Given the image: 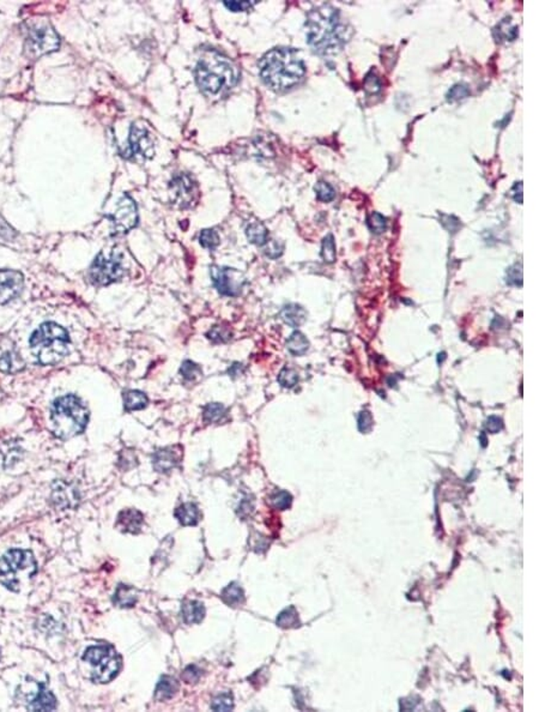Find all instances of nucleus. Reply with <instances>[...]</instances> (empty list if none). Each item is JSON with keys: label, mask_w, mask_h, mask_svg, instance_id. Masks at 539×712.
<instances>
[{"label": "nucleus", "mask_w": 539, "mask_h": 712, "mask_svg": "<svg viewBox=\"0 0 539 712\" xmlns=\"http://www.w3.org/2000/svg\"><path fill=\"white\" fill-rule=\"evenodd\" d=\"M306 29L309 46L322 55L338 53L349 37V30L340 19V11L331 5L313 9L307 16Z\"/></svg>", "instance_id": "nucleus-1"}, {"label": "nucleus", "mask_w": 539, "mask_h": 712, "mask_svg": "<svg viewBox=\"0 0 539 712\" xmlns=\"http://www.w3.org/2000/svg\"><path fill=\"white\" fill-rule=\"evenodd\" d=\"M259 73L272 90L286 91L302 81L306 66L296 50L280 47L268 50L260 59Z\"/></svg>", "instance_id": "nucleus-2"}, {"label": "nucleus", "mask_w": 539, "mask_h": 712, "mask_svg": "<svg viewBox=\"0 0 539 712\" xmlns=\"http://www.w3.org/2000/svg\"><path fill=\"white\" fill-rule=\"evenodd\" d=\"M240 78V71L229 58L219 52L206 50L195 66V81L200 90L210 97L231 90Z\"/></svg>", "instance_id": "nucleus-3"}, {"label": "nucleus", "mask_w": 539, "mask_h": 712, "mask_svg": "<svg viewBox=\"0 0 539 712\" xmlns=\"http://www.w3.org/2000/svg\"><path fill=\"white\" fill-rule=\"evenodd\" d=\"M70 337L55 323H45L30 337V349L41 365H55L68 354Z\"/></svg>", "instance_id": "nucleus-4"}, {"label": "nucleus", "mask_w": 539, "mask_h": 712, "mask_svg": "<svg viewBox=\"0 0 539 712\" xmlns=\"http://www.w3.org/2000/svg\"><path fill=\"white\" fill-rule=\"evenodd\" d=\"M89 412L77 396H63L52 405V422L55 436L70 439L86 430Z\"/></svg>", "instance_id": "nucleus-5"}, {"label": "nucleus", "mask_w": 539, "mask_h": 712, "mask_svg": "<svg viewBox=\"0 0 539 712\" xmlns=\"http://www.w3.org/2000/svg\"><path fill=\"white\" fill-rule=\"evenodd\" d=\"M37 572V560L29 550L11 549L0 558V583L11 591H19Z\"/></svg>", "instance_id": "nucleus-6"}, {"label": "nucleus", "mask_w": 539, "mask_h": 712, "mask_svg": "<svg viewBox=\"0 0 539 712\" xmlns=\"http://www.w3.org/2000/svg\"><path fill=\"white\" fill-rule=\"evenodd\" d=\"M82 658L91 667V680L99 684L113 680L121 668V657L110 645L90 646Z\"/></svg>", "instance_id": "nucleus-7"}, {"label": "nucleus", "mask_w": 539, "mask_h": 712, "mask_svg": "<svg viewBox=\"0 0 539 712\" xmlns=\"http://www.w3.org/2000/svg\"><path fill=\"white\" fill-rule=\"evenodd\" d=\"M125 269L123 264V254L117 251L110 253L101 252L91 264L89 277L96 286H108L124 276Z\"/></svg>", "instance_id": "nucleus-8"}, {"label": "nucleus", "mask_w": 539, "mask_h": 712, "mask_svg": "<svg viewBox=\"0 0 539 712\" xmlns=\"http://www.w3.org/2000/svg\"><path fill=\"white\" fill-rule=\"evenodd\" d=\"M59 46V37L50 23L37 21L29 24L26 48L32 57L52 53L58 50Z\"/></svg>", "instance_id": "nucleus-9"}, {"label": "nucleus", "mask_w": 539, "mask_h": 712, "mask_svg": "<svg viewBox=\"0 0 539 712\" xmlns=\"http://www.w3.org/2000/svg\"><path fill=\"white\" fill-rule=\"evenodd\" d=\"M155 155V142L146 127L133 124L128 138V148L124 153L127 159L146 161Z\"/></svg>", "instance_id": "nucleus-10"}, {"label": "nucleus", "mask_w": 539, "mask_h": 712, "mask_svg": "<svg viewBox=\"0 0 539 712\" xmlns=\"http://www.w3.org/2000/svg\"><path fill=\"white\" fill-rule=\"evenodd\" d=\"M113 226L114 233L125 234L138 223V211L135 200L130 195H124L117 203L115 211L108 215Z\"/></svg>", "instance_id": "nucleus-11"}, {"label": "nucleus", "mask_w": 539, "mask_h": 712, "mask_svg": "<svg viewBox=\"0 0 539 712\" xmlns=\"http://www.w3.org/2000/svg\"><path fill=\"white\" fill-rule=\"evenodd\" d=\"M210 270L213 285L221 294L227 296H237L241 294L246 283L244 273L235 269L221 267H211Z\"/></svg>", "instance_id": "nucleus-12"}, {"label": "nucleus", "mask_w": 539, "mask_h": 712, "mask_svg": "<svg viewBox=\"0 0 539 712\" xmlns=\"http://www.w3.org/2000/svg\"><path fill=\"white\" fill-rule=\"evenodd\" d=\"M170 195L175 204L182 208H190L197 203L199 191L193 179L187 174H180L170 182Z\"/></svg>", "instance_id": "nucleus-13"}, {"label": "nucleus", "mask_w": 539, "mask_h": 712, "mask_svg": "<svg viewBox=\"0 0 539 712\" xmlns=\"http://www.w3.org/2000/svg\"><path fill=\"white\" fill-rule=\"evenodd\" d=\"M24 286L23 275L14 270H0V305L17 298Z\"/></svg>", "instance_id": "nucleus-14"}, {"label": "nucleus", "mask_w": 539, "mask_h": 712, "mask_svg": "<svg viewBox=\"0 0 539 712\" xmlns=\"http://www.w3.org/2000/svg\"><path fill=\"white\" fill-rule=\"evenodd\" d=\"M144 523V516L137 510H124L119 513L117 526L124 532H131L137 534L141 529Z\"/></svg>", "instance_id": "nucleus-15"}, {"label": "nucleus", "mask_w": 539, "mask_h": 712, "mask_svg": "<svg viewBox=\"0 0 539 712\" xmlns=\"http://www.w3.org/2000/svg\"><path fill=\"white\" fill-rule=\"evenodd\" d=\"M52 499L57 503V506L63 508H71L75 503H78L77 490L72 488L71 485H66L63 482H59L55 485L53 490Z\"/></svg>", "instance_id": "nucleus-16"}, {"label": "nucleus", "mask_w": 539, "mask_h": 712, "mask_svg": "<svg viewBox=\"0 0 539 712\" xmlns=\"http://www.w3.org/2000/svg\"><path fill=\"white\" fill-rule=\"evenodd\" d=\"M57 708V700L50 691L43 684L39 685L37 697L32 699L30 705H28L29 710L32 711H50Z\"/></svg>", "instance_id": "nucleus-17"}, {"label": "nucleus", "mask_w": 539, "mask_h": 712, "mask_svg": "<svg viewBox=\"0 0 539 712\" xmlns=\"http://www.w3.org/2000/svg\"><path fill=\"white\" fill-rule=\"evenodd\" d=\"M179 459H180V457H179V454L174 450H159L154 454L153 465H154L156 472H168L177 467Z\"/></svg>", "instance_id": "nucleus-18"}, {"label": "nucleus", "mask_w": 539, "mask_h": 712, "mask_svg": "<svg viewBox=\"0 0 539 712\" xmlns=\"http://www.w3.org/2000/svg\"><path fill=\"white\" fill-rule=\"evenodd\" d=\"M24 368V361L14 348L4 350L0 353V371L4 373L19 372Z\"/></svg>", "instance_id": "nucleus-19"}, {"label": "nucleus", "mask_w": 539, "mask_h": 712, "mask_svg": "<svg viewBox=\"0 0 539 712\" xmlns=\"http://www.w3.org/2000/svg\"><path fill=\"white\" fill-rule=\"evenodd\" d=\"M281 317L291 327H299L306 322L307 312L300 305H286L282 309Z\"/></svg>", "instance_id": "nucleus-20"}, {"label": "nucleus", "mask_w": 539, "mask_h": 712, "mask_svg": "<svg viewBox=\"0 0 539 712\" xmlns=\"http://www.w3.org/2000/svg\"><path fill=\"white\" fill-rule=\"evenodd\" d=\"M182 615L184 617V622L188 625L199 624L205 615L204 606L198 601L185 602L182 608Z\"/></svg>", "instance_id": "nucleus-21"}, {"label": "nucleus", "mask_w": 539, "mask_h": 712, "mask_svg": "<svg viewBox=\"0 0 539 712\" xmlns=\"http://www.w3.org/2000/svg\"><path fill=\"white\" fill-rule=\"evenodd\" d=\"M175 517L182 526H195L199 522L200 513L195 503H182L175 511Z\"/></svg>", "instance_id": "nucleus-22"}, {"label": "nucleus", "mask_w": 539, "mask_h": 712, "mask_svg": "<svg viewBox=\"0 0 539 712\" xmlns=\"http://www.w3.org/2000/svg\"><path fill=\"white\" fill-rule=\"evenodd\" d=\"M137 599H138V596H137L136 590L131 586L120 584L115 591L113 601L114 604L119 607L130 608L137 604Z\"/></svg>", "instance_id": "nucleus-23"}, {"label": "nucleus", "mask_w": 539, "mask_h": 712, "mask_svg": "<svg viewBox=\"0 0 539 712\" xmlns=\"http://www.w3.org/2000/svg\"><path fill=\"white\" fill-rule=\"evenodd\" d=\"M177 689H179V686H177V681L169 676H164L156 686L155 698L157 699L159 702L168 700V699L173 698V695L177 693Z\"/></svg>", "instance_id": "nucleus-24"}, {"label": "nucleus", "mask_w": 539, "mask_h": 712, "mask_svg": "<svg viewBox=\"0 0 539 712\" xmlns=\"http://www.w3.org/2000/svg\"><path fill=\"white\" fill-rule=\"evenodd\" d=\"M246 235L254 245L263 246L268 241V231L262 222L249 223L246 227Z\"/></svg>", "instance_id": "nucleus-25"}, {"label": "nucleus", "mask_w": 539, "mask_h": 712, "mask_svg": "<svg viewBox=\"0 0 539 712\" xmlns=\"http://www.w3.org/2000/svg\"><path fill=\"white\" fill-rule=\"evenodd\" d=\"M286 348L291 354L300 356L307 353L309 348V342L307 337L300 331H295L291 334V337L286 340Z\"/></svg>", "instance_id": "nucleus-26"}, {"label": "nucleus", "mask_w": 539, "mask_h": 712, "mask_svg": "<svg viewBox=\"0 0 539 712\" xmlns=\"http://www.w3.org/2000/svg\"><path fill=\"white\" fill-rule=\"evenodd\" d=\"M494 35L496 41H514L519 35V28L504 19L495 28Z\"/></svg>", "instance_id": "nucleus-27"}, {"label": "nucleus", "mask_w": 539, "mask_h": 712, "mask_svg": "<svg viewBox=\"0 0 539 712\" xmlns=\"http://www.w3.org/2000/svg\"><path fill=\"white\" fill-rule=\"evenodd\" d=\"M124 403H125V409L128 412L139 410V409L146 408V404H148V397L141 391H127L126 394L124 395Z\"/></svg>", "instance_id": "nucleus-28"}, {"label": "nucleus", "mask_w": 539, "mask_h": 712, "mask_svg": "<svg viewBox=\"0 0 539 712\" xmlns=\"http://www.w3.org/2000/svg\"><path fill=\"white\" fill-rule=\"evenodd\" d=\"M222 599L228 606H240L245 601V594L241 586L236 583H231L222 591Z\"/></svg>", "instance_id": "nucleus-29"}, {"label": "nucleus", "mask_w": 539, "mask_h": 712, "mask_svg": "<svg viewBox=\"0 0 539 712\" xmlns=\"http://www.w3.org/2000/svg\"><path fill=\"white\" fill-rule=\"evenodd\" d=\"M277 625L283 628H291V627L299 626V614L294 607H289L284 609L277 617Z\"/></svg>", "instance_id": "nucleus-30"}, {"label": "nucleus", "mask_w": 539, "mask_h": 712, "mask_svg": "<svg viewBox=\"0 0 539 712\" xmlns=\"http://www.w3.org/2000/svg\"><path fill=\"white\" fill-rule=\"evenodd\" d=\"M224 414H226V408L223 407L222 404L210 403L205 407L203 416L206 422H217L224 416Z\"/></svg>", "instance_id": "nucleus-31"}, {"label": "nucleus", "mask_w": 539, "mask_h": 712, "mask_svg": "<svg viewBox=\"0 0 539 712\" xmlns=\"http://www.w3.org/2000/svg\"><path fill=\"white\" fill-rule=\"evenodd\" d=\"M233 708H234V703H233L231 693L218 694L211 704V709L215 711H231Z\"/></svg>", "instance_id": "nucleus-32"}, {"label": "nucleus", "mask_w": 539, "mask_h": 712, "mask_svg": "<svg viewBox=\"0 0 539 712\" xmlns=\"http://www.w3.org/2000/svg\"><path fill=\"white\" fill-rule=\"evenodd\" d=\"M314 190H315V193H317V200H322V202L329 203V202H331V200H335V189H333L329 182H317L315 187H314Z\"/></svg>", "instance_id": "nucleus-33"}, {"label": "nucleus", "mask_w": 539, "mask_h": 712, "mask_svg": "<svg viewBox=\"0 0 539 712\" xmlns=\"http://www.w3.org/2000/svg\"><path fill=\"white\" fill-rule=\"evenodd\" d=\"M297 381H299V374L293 368H283L278 376V383L283 387H288V389L294 387L297 384Z\"/></svg>", "instance_id": "nucleus-34"}, {"label": "nucleus", "mask_w": 539, "mask_h": 712, "mask_svg": "<svg viewBox=\"0 0 539 712\" xmlns=\"http://www.w3.org/2000/svg\"><path fill=\"white\" fill-rule=\"evenodd\" d=\"M199 241L200 245L205 249L213 250L219 245V236H218L217 231H213V229H204L200 233Z\"/></svg>", "instance_id": "nucleus-35"}, {"label": "nucleus", "mask_w": 539, "mask_h": 712, "mask_svg": "<svg viewBox=\"0 0 539 712\" xmlns=\"http://www.w3.org/2000/svg\"><path fill=\"white\" fill-rule=\"evenodd\" d=\"M322 257L326 263H333L335 260V239L331 234H329L322 240Z\"/></svg>", "instance_id": "nucleus-36"}, {"label": "nucleus", "mask_w": 539, "mask_h": 712, "mask_svg": "<svg viewBox=\"0 0 539 712\" xmlns=\"http://www.w3.org/2000/svg\"><path fill=\"white\" fill-rule=\"evenodd\" d=\"M367 224L369 229L375 233V234H381L386 231L387 228V220L384 218L381 213H372L369 215V218L367 220Z\"/></svg>", "instance_id": "nucleus-37"}, {"label": "nucleus", "mask_w": 539, "mask_h": 712, "mask_svg": "<svg viewBox=\"0 0 539 712\" xmlns=\"http://www.w3.org/2000/svg\"><path fill=\"white\" fill-rule=\"evenodd\" d=\"M291 500H293L291 495L284 490H278L270 498L272 506L277 510H286V508H291Z\"/></svg>", "instance_id": "nucleus-38"}, {"label": "nucleus", "mask_w": 539, "mask_h": 712, "mask_svg": "<svg viewBox=\"0 0 539 712\" xmlns=\"http://www.w3.org/2000/svg\"><path fill=\"white\" fill-rule=\"evenodd\" d=\"M208 340H213L215 343H224L231 338V331L229 327H215L208 332Z\"/></svg>", "instance_id": "nucleus-39"}, {"label": "nucleus", "mask_w": 539, "mask_h": 712, "mask_svg": "<svg viewBox=\"0 0 539 712\" xmlns=\"http://www.w3.org/2000/svg\"><path fill=\"white\" fill-rule=\"evenodd\" d=\"M180 372H182V377L185 378L186 381H195L197 378L202 376V369L199 366L190 360H186L185 363H182Z\"/></svg>", "instance_id": "nucleus-40"}, {"label": "nucleus", "mask_w": 539, "mask_h": 712, "mask_svg": "<svg viewBox=\"0 0 539 712\" xmlns=\"http://www.w3.org/2000/svg\"><path fill=\"white\" fill-rule=\"evenodd\" d=\"M506 282L509 286H522V265L520 263L514 264L508 269Z\"/></svg>", "instance_id": "nucleus-41"}, {"label": "nucleus", "mask_w": 539, "mask_h": 712, "mask_svg": "<svg viewBox=\"0 0 539 712\" xmlns=\"http://www.w3.org/2000/svg\"><path fill=\"white\" fill-rule=\"evenodd\" d=\"M470 95V89L467 88L465 84H455L449 89L447 93V101L449 102H454V101L462 100L467 96Z\"/></svg>", "instance_id": "nucleus-42"}, {"label": "nucleus", "mask_w": 539, "mask_h": 712, "mask_svg": "<svg viewBox=\"0 0 539 712\" xmlns=\"http://www.w3.org/2000/svg\"><path fill=\"white\" fill-rule=\"evenodd\" d=\"M265 245H266V247H265V251H264V252H265V254H266L268 257H270V258L272 259H276L278 258V257H281L282 253H283V250H284V245L282 244L281 241H268Z\"/></svg>", "instance_id": "nucleus-43"}, {"label": "nucleus", "mask_w": 539, "mask_h": 712, "mask_svg": "<svg viewBox=\"0 0 539 712\" xmlns=\"http://www.w3.org/2000/svg\"><path fill=\"white\" fill-rule=\"evenodd\" d=\"M357 423L360 432L368 433L373 427L372 414L369 413L368 410H362L361 413L358 414Z\"/></svg>", "instance_id": "nucleus-44"}, {"label": "nucleus", "mask_w": 539, "mask_h": 712, "mask_svg": "<svg viewBox=\"0 0 539 712\" xmlns=\"http://www.w3.org/2000/svg\"><path fill=\"white\" fill-rule=\"evenodd\" d=\"M226 8L231 10V11H248L252 9L255 3L254 1H224Z\"/></svg>", "instance_id": "nucleus-45"}, {"label": "nucleus", "mask_w": 539, "mask_h": 712, "mask_svg": "<svg viewBox=\"0 0 539 712\" xmlns=\"http://www.w3.org/2000/svg\"><path fill=\"white\" fill-rule=\"evenodd\" d=\"M485 428L489 433H498L503 428V421L498 416H490L485 422Z\"/></svg>", "instance_id": "nucleus-46"}, {"label": "nucleus", "mask_w": 539, "mask_h": 712, "mask_svg": "<svg viewBox=\"0 0 539 712\" xmlns=\"http://www.w3.org/2000/svg\"><path fill=\"white\" fill-rule=\"evenodd\" d=\"M364 86H366V90L374 93V94L378 93V91H380L381 89V83L380 81H379V78L374 76L373 73H369V75H368L367 78H366V84H364Z\"/></svg>", "instance_id": "nucleus-47"}, {"label": "nucleus", "mask_w": 539, "mask_h": 712, "mask_svg": "<svg viewBox=\"0 0 539 712\" xmlns=\"http://www.w3.org/2000/svg\"><path fill=\"white\" fill-rule=\"evenodd\" d=\"M200 671L195 667L187 668L186 671H184V679L186 681L187 684H192L199 679Z\"/></svg>", "instance_id": "nucleus-48"}, {"label": "nucleus", "mask_w": 539, "mask_h": 712, "mask_svg": "<svg viewBox=\"0 0 539 712\" xmlns=\"http://www.w3.org/2000/svg\"><path fill=\"white\" fill-rule=\"evenodd\" d=\"M511 195H512L514 202H517L519 204H522L524 202V195H522V182H516L514 186L511 190Z\"/></svg>", "instance_id": "nucleus-49"}, {"label": "nucleus", "mask_w": 539, "mask_h": 712, "mask_svg": "<svg viewBox=\"0 0 539 712\" xmlns=\"http://www.w3.org/2000/svg\"><path fill=\"white\" fill-rule=\"evenodd\" d=\"M480 441H482V446L485 448V446H487V438H485L484 433H482V434H480Z\"/></svg>", "instance_id": "nucleus-50"}]
</instances>
